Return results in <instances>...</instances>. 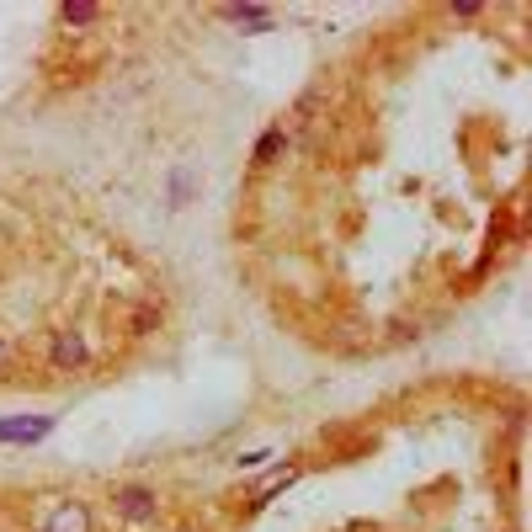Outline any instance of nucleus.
Wrapping results in <instances>:
<instances>
[{"label": "nucleus", "mask_w": 532, "mask_h": 532, "mask_svg": "<svg viewBox=\"0 0 532 532\" xmlns=\"http://www.w3.org/2000/svg\"><path fill=\"white\" fill-rule=\"evenodd\" d=\"M112 512L133 528H149L160 517V496L149 485H112Z\"/></svg>", "instance_id": "1"}, {"label": "nucleus", "mask_w": 532, "mask_h": 532, "mask_svg": "<svg viewBox=\"0 0 532 532\" xmlns=\"http://www.w3.org/2000/svg\"><path fill=\"white\" fill-rule=\"evenodd\" d=\"M85 362H91V346H85L80 330H53L48 336V368L53 373H80Z\"/></svg>", "instance_id": "2"}, {"label": "nucleus", "mask_w": 532, "mask_h": 532, "mask_svg": "<svg viewBox=\"0 0 532 532\" xmlns=\"http://www.w3.org/2000/svg\"><path fill=\"white\" fill-rule=\"evenodd\" d=\"M53 432V416H16V421H0V448L16 442V448H32Z\"/></svg>", "instance_id": "3"}, {"label": "nucleus", "mask_w": 532, "mask_h": 532, "mask_svg": "<svg viewBox=\"0 0 532 532\" xmlns=\"http://www.w3.org/2000/svg\"><path fill=\"white\" fill-rule=\"evenodd\" d=\"M37 532H91V512H85L80 501H59V506L43 517Z\"/></svg>", "instance_id": "4"}, {"label": "nucleus", "mask_w": 532, "mask_h": 532, "mask_svg": "<svg viewBox=\"0 0 532 532\" xmlns=\"http://www.w3.org/2000/svg\"><path fill=\"white\" fill-rule=\"evenodd\" d=\"M224 21L250 27V32H266V27H272V11H266V5H224Z\"/></svg>", "instance_id": "5"}, {"label": "nucleus", "mask_w": 532, "mask_h": 532, "mask_svg": "<svg viewBox=\"0 0 532 532\" xmlns=\"http://www.w3.org/2000/svg\"><path fill=\"white\" fill-rule=\"evenodd\" d=\"M160 330V304H133L128 309V336H149Z\"/></svg>", "instance_id": "6"}, {"label": "nucleus", "mask_w": 532, "mask_h": 532, "mask_svg": "<svg viewBox=\"0 0 532 532\" xmlns=\"http://www.w3.org/2000/svg\"><path fill=\"white\" fill-rule=\"evenodd\" d=\"M101 16V5H91V0H69V5H59V21L64 27H91Z\"/></svg>", "instance_id": "7"}, {"label": "nucleus", "mask_w": 532, "mask_h": 532, "mask_svg": "<svg viewBox=\"0 0 532 532\" xmlns=\"http://www.w3.org/2000/svg\"><path fill=\"white\" fill-rule=\"evenodd\" d=\"M282 149H288V133H282V128H266V133H261V144H256V165H272Z\"/></svg>", "instance_id": "8"}, {"label": "nucleus", "mask_w": 532, "mask_h": 532, "mask_svg": "<svg viewBox=\"0 0 532 532\" xmlns=\"http://www.w3.org/2000/svg\"><path fill=\"white\" fill-rule=\"evenodd\" d=\"M266 458H272V453H266V448H256V453H240V458H234V464H240V469H261V464H266Z\"/></svg>", "instance_id": "9"}, {"label": "nucleus", "mask_w": 532, "mask_h": 532, "mask_svg": "<svg viewBox=\"0 0 532 532\" xmlns=\"http://www.w3.org/2000/svg\"><path fill=\"white\" fill-rule=\"evenodd\" d=\"M11 362H16V346H11V341L0 336V373H11Z\"/></svg>", "instance_id": "10"}, {"label": "nucleus", "mask_w": 532, "mask_h": 532, "mask_svg": "<svg viewBox=\"0 0 532 532\" xmlns=\"http://www.w3.org/2000/svg\"><path fill=\"white\" fill-rule=\"evenodd\" d=\"M181 532H192V528H181Z\"/></svg>", "instance_id": "11"}]
</instances>
